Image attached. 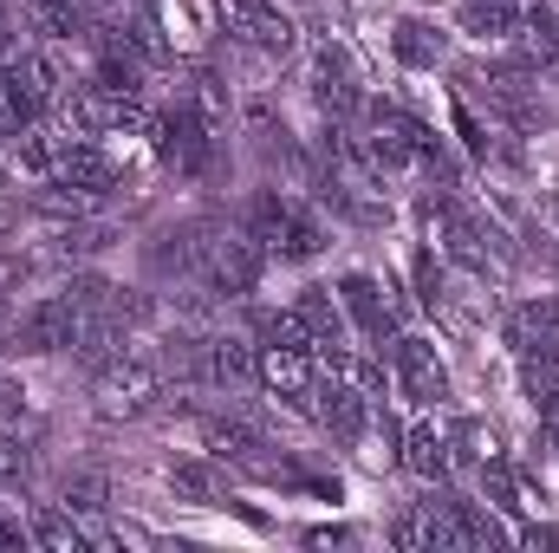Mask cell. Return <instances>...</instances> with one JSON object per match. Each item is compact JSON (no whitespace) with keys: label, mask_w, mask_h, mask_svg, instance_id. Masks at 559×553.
Segmentation results:
<instances>
[{"label":"cell","mask_w":559,"mask_h":553,"mask_svg":"<svg viewBox=\"0 0 559 553\" xmlns=\"http://www.w3.org/2000/svg\"><path fill=\"white\" fill-rule=\"evenodd\" d=\"M267 274V248L235 222V228H215L209 222V235H202V248H195V280L209 286V293H222V299H248L254 286Z\"/></svg>","instance_id":"6da1fadb"},{"label":"cell","mask_w":559,"mask_h":553,"mask_svg":"<svg viewBox=\"0 0 559 553\" xmlns=\"http://www.w3.org/2000/svg\"><path fill=\"white\" fill-rule=\"evenodd\" d=\"M72 326H79L72 299H66V293H39L33 306H20V313L0 326V339H7V352H20V358H52V352H72Z\"/></svg>","instance_id":"7a4b0ae2"},{"label":"cell","mask_w":559,"mask_h":553,"mask_svg":"<svg viewBox=\"0 0 559 553\" xmlns=\"http://www.w3.org/2000/svg\"><path fill=\"white\" fill-rule=\"evenodd\" d=\"M92 391H98V411L105 416H150L163 404V372H156L150 358L118 352L111 365L92 372Z\"/></svg>","instance_id":"3957f363"},{"label":"cell","mask_w":559,"mask_h":553,"mask_svg":"<svg viewBox=\"0 0 559 553\" xmlns=\"http://www.w3.org/2000/svg\"><path fill=\"white\" fill-rule=\"evenodd\" d=\"M338 306H345V319H352V339H358V345L384 352V345L397 339V306H391V293H384V280H378V274L352 268V274L338 280Z\"/></svg>","instance_id":"277c9868"},{"label":"cell","mask_w":559,"mask_h":553,"mask_svg":"<svg viewBox=\"0 0 559 553\" xmlns=\"http://www.w3.org/2000/svg\"><path fill=\"white\" fill-rule=\"evenodd\" d=\"M52 183H66V189H85V196H111L118 189V163L105 156V143L98 138H79V131H66V138H52Z\"/></svg>","instance_id":"5b68a950"},{"label":"cell","mask_w":559,"mask_h":553,"mask_svg":"<svg viewBox=\"0 0 559 553\" xmlns=\"http://www.w3.org/2000/svg\"><path fill=\"white\" fill-rule=\"evenodd\" d=\"M222 20H228V33H235L241 46H254V52H267V59H286V52L299 46L293 13H280L274 0H222Z\"/></svg>","instance_id":"8992f818"},{"label":"cell","mask_w":559,"mask_h":553,"mask_svg":"<svg viewBox=\"0 0 559 553\" xmlns=\"http://www.w3.org/2000/svg\"><path fill=\"white\" fill-rule=\"evenodd\" d=\"M391 372H397L411 404H442L449 398V365H442V352L423 332H397L391 339Z\"/></svg>","instance_id":"52a82bcc"},{"label":"cell","mask_w":559,"mask_h":553,"mask_svg":"<svg viewBox=\"0 0 559 553\" xmlns=\"http://www.w3.org/2000/svg\"><path fill=\"white\" fill-rule=\"evenodd\" d=\"M306 404L319 416V430H332L338 443H365V430H371V398L358 391V385H345V378H312V391H306Z\"/></svg>","instance_id":"ba28073f"},{"label":"cell","mask_w":559,"mask_h":553,"mask_svg":"<svg viewBox=\"0 0 559 553\" xmlns=\"http://www.w3.org/2000/svg\"><path fill=\"white\" fill-rule=\"evenodd\" d=\"M312 378H319V352H293V345H254V385H261V391L306 404Z\"/></svg>","instance_id":"9c48e42d"},{"label":"cell","mask_w":559,"mask_h":553,"mask_svg":"<svg viewBox=\"0 0 559 553\" xmlns=\"http://www.w3.org/2000/svg\"><path fill=\"white\" fill-rule=\"evenodd\" d=\"M501 339L514 345V358H521V352H554L559 358V306L554 299H521V306L501 319Z\"/></svg>","instance_id":"30bf717a"},{"label":"cell","mask_w":559,"mask_h":553,"mask_svg":"<svg viewBox=\"0 0 559 553\" xmlns=\"http://www.w3.org/2000/svg\"><path fill=\"white\" fill-rule=\"evenodd\" d=\"M527 7H534V0H462V7H455V26H462L468 39H481V46H501V39L521 33Z\"/></svg>","instance_id":"8fae6325"},{"label":"cell","mask_w":559,"mask_h":553,"mask_svg":"<svg viewBox=\"0 0 559 553\" xmlns=\"http://www.w3.org/2000/svg\"><path fill=\"white\" fill-rule=\"evenodd\" d=\"M293 313L306 319L312 352H319V345H345V339H352V319H345V306H338V293H332V286H299Z\"/></svg>","instance_id":"7c38bea8"},{"label":"cell","mask_w":559,"mask_h":553,"mask_svg":"<svg viewBox=\"0 0 559 553\" xmlns=\"http://www.w3.org/2000/svg\"><path fill=\"white\" fill-rule=\"evenodd\" d=\"M202 385L215 391H235V385H254V345L248 339H202Z\"/></svg>","instance_id":"4fadbf2b"},{"label":"cell","mask_w":559,"mask_h":553,"mask_svg":"<svg viewBox=\"0 0 559 553\" xmlns=\"http://www.w3.org/2000/svg\"><path fill=\"white\" fill-rule=\"evenodd\" d=\"M391 52H397V66H411V72H436V66L449 59V39L436 33V20L404 13V20L391 26Z\"/></svg>","instance_id":"5bb4252c"},{"label":"cell","mask_w":559,"mask_h":553,"mask_svg":"<svg viewBox=\"0 0 559 553\" xmlns=\"http://www.w3.org/2000/svg\"><path fill=\"white\" fill-rule=\"evenodd\" d=\"M202 449L215 462H254L267 449V436L248 423V416H202Z\"/></svg>","instance_id":"9a60e30c"},{"label":"cell","mask_w":559,"mask_h":553,"mask_svg":"<svg viewBox=\"0 0 559 553\" xmlns=\"http://www.w3.org/2000/svg\"><path fill=\"white\" fill-rule=\"evenodd\" d=\"M411 475L423 482H449V469H455V456H449V436L436 430V423H411L404 430V456H397Z\"/></svg>","instance_id":"2e32d148"},{"label":"cell","mask_w":559,"mask_h":553,"mask_svg":"<svg viewBox=\"0 0 559 553\" xmlns=\"http://www.w3.org/2000/svg\"><path fill=\"white\" fill-rule=\"evenodd\" d=\"M169 489H176L182 502H195V508H228V495H222V469H215V456H209V449H202V456L169 462Z\"/></svg>","instance_id":"e0dca14e"},{"label":"cell","mask_w":559,"mask_h":553,"mask_svg":"<svg viewBox=\"0 0 559 553\" xmlns=\"http://www.w3.org/2000/svg\"><path fill=\"white\" fill-rule=\"evenodd\" d=\"M20 13H26V26H33L46 46H72V39L85 33V7H79V0H20Z\"/></svg>","instance_id":"ac0fdd59"},{"label":"cell","mask_w":559,"mask_h":553,"mask_svg":"<svg viewBox=\"0 0 559 553\" xmlns=\"http://www.w3.org/2000/svg\"><path fill=\"white\" fill-rule=\"evenodd\" d=\"M325 248V222L306 209V202H293V215H286V228H280V242L267 248V261H312Z\"/></svg>","instance_id":"d6986e66"},{"label":"cell","mask_w":559,"mask_h":553,"mask_svg":"<svg viewBox=\"0 0 559 553\" xmlns=\"http://www.w3.org/2000/svg\"><path fill=\"white\" fill-rule=\"evenodd\" d=\"M254 339H261V345H293V352H312V332H306V319H299L293 306H261V313H254Z\"/></svg>","instance_id":"ffe728a7"},{"label":"cell","mask_w":559,"mask_h":553,"mask_svg":"<svg viewBox=\"0 0 559 553\" xmlns=\"http://www.w3.org/2000/svg\"><path fill=\"white\" fill-rule=\"evenodd\" d=\"M105 502H111V482L98 469H79V475L59 482V508H72V515H98Z\"/></svg>","instance_id":"44dd1931"},{"label":"cell","mask_w":559,"mask_h":553,"mask_svg":"<svg viewBox=\"0 0 559 553\" xmlns=\"http://www.w3.org/2000/svg\"><path fill=\"white\" fill-rule=\"evenodd\" d=\"M33 541H46V548H59V553L85 548V534H79L72 508H39V515H33Z\"/></svg>","instance_id":"7402d4cb"},{"label":"cell","mask_w":559,"mask_h":553,"mask_svg":"<svg viewBox=\"0 0 559 553\" xmlns=\"http://www.w3.org/2000/svg\"><path fill=\"white\" fill-rule=\"evenodd\" d=\"M411 274H417V299H423V313H436L442 306V268H436V255L423 248L417 261H411Z\"/></svg>","instance_id":"603a6c76"},{"label":"cell","mask_w":559,"mask_h":553,"mask_svg":"<svg viewBox=\"0 0 559 553\" xmlns=\"http://www.w3.org/2000/svg\"><path fill=\"white\" fill-rule=\"evenodd\" d=\"M0 482H7V489L26 482V449H20V436H7V430H0Z\"/></svg>","instance_id":"cb8c5ba5"},{"label":"cell","mask_w":559,"mask_h":553,"mask_svg":"<svg viewBox=\"0 0 559 553\" xmlns=\"http://www.w3.org/2000/svg\"><path fill=\"white\" fill-rule=\"evenodd\" d=\"M26 534H33V528H20V521L0 508V548H26Z\"/></svg>","instance_id":"d4e9b609"},{"label":"cell","mask_w":559,"mask_h":553,"mask_svg":"<svg viewBox=\"0 0 559 553\" xmlns=\"http://www.w3.org/2000/svg\"><path fill=\"white\" fill-rule=\"evenodd\" d=\"M332 541H352V534H345V528H312V534H306V548H332Z\"/></svg>","instance_id":"484cf974"},{"label":"cell","mask_w":559,"mask_h":553,"mask_svg":"<svg viewBox=\"0 0 559 553\" xmlns=\"http://www.w3.org/2000/svg\"><path fill=\"white\" fill-rule=\"evenodd\" d=\"M0 196H7V169H0Z\"/></svg>","instance_id":"4316f807"},{"label":"cell","mask_w":559,"mask_h":553,"mask_svg":"<svg viewBox=\"0 0 559 553\" xmlns=\"http://www.w3.org/2000/svg\"><path fill=\"white\" fill-rule=\"evenodd\" d=\"M131 7H156V0H131Z\"/></svg>","instance_id":"83f0119b"},{"label":"cell","mask_w":559,"mask_h":553,"mask_svg":"<svg viewBox=\"0 0 559 553\" xmlns=\"http://www.w3.org/2000/svg\"><path fill=\"white\" fill-rule=\"evenodd\" d=\"M0 20H7V0H0Z\"/></svg>","instance_id":"f1b7e54d"},{"label":"cell","mask_w":559,"mask_h":553,"mask_svg":"<svg viewBox=\"0 0 559 553\" xmlns=\"http://www.w3.org/2000/svg\"><path fill=\"white\" fill-rule=\"evenodd\" d=\"M554 261H559V248H554Z\"/></svg>","instance_id":"f546056e"}]
</instances>
